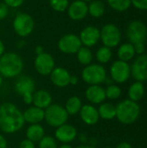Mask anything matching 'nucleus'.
Instances as JSON below:
<instances>
[{"mask_svg": "<svg viewBox=\"0 0 147 148\" xmlns=\"http://www.w3.org/2000/svg\"><path fill=\"white\" fill-rule=\"evenodd\" d=\"M98 113L100 118L103 120L106 121L113 120L116 117V106L109 102H103L100 104V107L98 108Z\"/></svg>", "mask_w": 147, "mask_h": 148, "instance_id": "b1692460", "label": "nucleus"}, {"mask_svg": "<svg viewBox=\"0 0 147 148\" xmlns=\"http://www.w3.org/2000/svg\"><path fill=\"white\" fill-rule=\"evenodd\" d=\"M12 25L17 36L26 37L34 30L35 22L29 14L25 12H19L16 15Z\"/></svg>", "mask_w": 147, "mask_h": 148, "instance_id": "6e6552de", "label": "nucleus"}, {"mask_svg": "<svg viewBox=\"0 0 147 148\" xmlns=\"http://www.w3.org/2000/svg\"><path fill=\"white\" fill-rule=\"evenodd\" d=\"M75 148H94L91 146H88V145H81V146H78L77 147Z\"/></svg>", "mask_w": 147, "mask_h": 148, "instance_id": "49530a36", "label": "nucleus"}, {"mask_svg": "<svg viewBox=\"0 0 147 148\" xmlns=\"http://www.w3.org/2000/svg\"><path fill=\"white\" fill-rule=\"evenodd\" d=\"M67 12L70 19L81 21L88 14V4L82 0H75L68 5Z\"/></svg>", "mask_w": 147, "mask_h": 148, "instance_id": "dca6fc26", "label": "nucleus"}, {"mask_svg": "<svg viewBox=\"0 0 147 148\" xmlns=\"http://www.w3.org/2000/svg\"><path fill=\"white\" fill-rule=\"evenodd\" d=\"M86 99L92 104H101L106 100L105 88L101 85H90L85 91Z\"/></svg>", "mask_w": 147, "mask_h": 148, "instance_id": "6ab92c4d", "label": "nucleus"}, {"mask_svg": "<svg viewBox=\"0 0 147 148\" xmlns=\"http://www.w3.org/2000/svg\"><path fill=\"white\" fill-rule=\"evenodd\" d=\"M25 123L40 124L44 121V110L35 106H30L23 112Z\"/></svg>", "mask_w": 147, "mask_h": 148, "instance_id": "412c9836", "label": "nucleus"}, {"mask_svg": "<svg viewBox=\"0 0 147 148\" xmlns=\"http://www.w3.org/2000/svg\"><path fill=\"white\" fill-rule=\"evenodd\" d=\"M79 38L85 47H93L101 38V30L94 25H88L81 31Z\"/></svg>", "mask_w": 147, "mask_h": 148, "instance_id": "2eb2a0df", "label": "nucleus"}, {"mask_svg": "<svg viewBox=\"0 0 147 148\" xmlns=\"http://www.w3.org/2000/svg\"><path fill=\"white\" fill-rule=\"evenodd\" d=\"M9 13V7L3 3L0 2V20L4 19Z\"/></svg>", "mask_w": 147, "mask_h": 148, "instance_id": "e433bc0d", "label": "nucleus"}, {"mask_svg": "<svg viewBox=\"0 0 147 148\" xmlns=\"http://www.w3.org/2000/svg\"><path fill=\"white\" fill-rule=\"evenodd\" d=\"M81 46L82 44L79 36L73 33L62 36L58 41L59 50L67 55L76 54Z\"/></svg>", "mask_w": 147, "mask_h": 148, "instance_id": "9b49d317", "label": "nucleus"}, {"mask_svg": "<svg viewBox=\"0 0 147 148\" xmlns=\"http://www.w3.org/2000/svg\"><path fill=\"white\" fill-rule=\"evenodd\" d=\"M38 148H58V143L55 137L45 135L38 142Z\"/></svg>", "mask_w": 147, "mask_h": 148, "instance_id": "2f4dec72", "label": "nucleus"}, {"mask_svg": "<svg viewBox=\"0 0 147 148\" xmlns=\"http://www.w3.org/2000/svg\"><path fill=\"white\" fill-rule=\"evenodd\" d=\"M23 112L12 102H3L0 105V130L6 134L19 132L24 126Z\"/></svg>", "mask_w": 147, "mask_h": 148, "instance_id": "f257e3e1", "label": "nucleus"}, {"mask_svg": "<svg viewBox=\"0 0 147 148\" xmlns=\"http://www.w3.org/2000/svg\"><path fill=\"white\" fill-rule=\"evenodd\" d=\"M79 82V78L76 75H71L70 76V80H69V85L72 86H75L77 85Z\"/></svg>", "mask_w": 147, "mask_h": 148, "instance_id": "ea45409f", "label": "nucleus"}, {"mask_svg": "<svg viewBox=\"0 0 147 148\" xmlns=\"http://www.w3.org/2000/svg\"><path fill=\"white\" fill-rule=\"evenodd\" d=\"M34 66L39 75L47 76L49 75L53 69L55 68V62L54 57L50 54L43 52L36 56L35 58Z\"/></svg>", "mask_w": 147, "mask_h": 148, "instance_id": "f8f14e48", "label": "nucleus"}, {"mask_svg": "<svg viewBox=\"0 0 147 148\" xmlns=\"http://www.w3.org/2000/svg\"><path fill=\"white\" fill-rule=\"evenodd\" d=\"M135 55L136 53L134 50L133 44L131 42H125L121 44L117 51V56L119 57V60L126 62L133 60Z\"/></svg>", "mask_w": 147, "mask_h": 148, "instance_id": "5701e85b", "label": "nucleus"}, {"mask_svg": "<svg viewBox=\"0 0 147 148\" xmlns=\"http://www.w3.org/2000/svg\"><path fill=\"white\" fill-rule=\"evenodd\" d=\"M126 36L133 44L145 42L147 37V27L141 21L133 20L127 25Z\"/></svg>", "mask_w": 147, "mask_h": 148, "instance_id": "1a4fd4ad", "label": "nucleus"}, {"mask_svg": "<svg viewBox=\"0 0 147 148\" xmlns=\"http://www.w3.org/2000/svg\"><path fill=\"white\" fill-rule=\"evenodd\" d=\"M24 0H3V3L10 8H18L23 3Z\"/></svg>", "mask_w": 147, "mask_h": 148, "instance_id": "f704fd0d", "label": "nucleus"}, {"mask_svg": "<svg viewBox=\"0 0 147 148\" xmlns=\"http://www.w3.org/2000/svg\"><path fill=\"white\" fill-rule=\"evenodd\" d=\"M113 56V52L110 48H107L106 46L101 47L95 54L96 60L100 64H106L108 62L111 61Z\"/></svg>", "mask_w": 147, "mask_h": 148, "instance_id": "c85d7f7f", "label": "nucleus"}, {"mask_svg": "<svg viewBox=\"0 0 147 148\" xmlns=\"http://www.w3.org/2000/svg\"><path fill=\"white\" fill-rule=\"evenodd\" d=\"M19 148H36V145L33 141H31L28 139H25L20 142Z\"/></svg>", "mask_w": 147, "mask_h": 148, "instance_id": "4c0bfd02", "label": "nucleus"}, {"mask_svg": "<svg viewBox=\"0 0 147 148\" xmlns=\"http://www.w3.org/2000/svg\"><path fill=\"white\" fill-rule=\"evenodd\" d=\"M3 77L0 75V88H1L2 85H3Z\"/></svg>", "mask_w": 147, "mask_h": 148, "instance_id": "de8ad7c7", "label": "nucleus"}, {"mask_svg": "<svg viewBox=\"0 0 147 148\" xmlns=\"http://www.w3.org/2000/svg\"><path fill=\"white\" fill-rule=\"evenodd\" d=\"M106 11L105 3L101 0H93L88 4V14L95 18L101 17Z\"/></svg>", "mask_w": 147, "mask_h": 148, "instance_id": "bb28decb", "label": "nucleus"}, {"mask_svg": "<svg viewBox=\"0 0 147 148\" xmlns=\"http://www.w3.org/2000/svg\"><path fill=\"white\" fill-rule=\"evenodd\" d=\"M103 148H112V147H103Z\"/></svg>", "mask_w": 147, "mask_h": 148, "instance_id": "8fccbe9b", "label": "nucleus"}, {"mask_svg": "<svg viewBox=\"0 0 147 148\" xmlns=\"http://www.w3.org/2000/svg\"><path fill=\"white\" fill-rule=\"evenodd\" d=\"M101 30V40L104 46L107 48L117 47L121 41V31L120 28L113 23L105 24Z\"/></svg>", "mask_w": 147, "mask_h": 148, "instance_id": "0eeeda50", "label": "nucleus"}, {"mask_svg": "<svg viewBox=\"0 0 147 148\" xmlns=\"http://www.w3.org/2000/svg\"><path fill=\"white\" fill-rule=\"evenodd\" d=\"M131 75L137 82L147 81V54L138 56L130 66Z\"/></svg>", "mask_w": 147, "mask_h": 148, "instance_id": "ddd939ff", "label": "nucleus"}, {"mask_svg": "<svg viewBox=\"0 0 147 148\" xmlns=\"http://www.w3.org/2000/svg\"><path fill=\"white\" fill-rule=\"evenodd\" d=\"M14 89L16 93L22 97L24 104H32L33 95L36 91V82L32 77L28 75L19 76L15 82Z\"/></svg>", "mask_w": 147, "mask_h": 148, "instance_id": "39448f33", "label": "nucleus"}, {"mask_svg": "<svg viewBox=\"0 0 147 148\" xmlns=\"http://www.w3.org/2000/svg\"><path fill=\"white\" fill-rule=\"evenodd\" d=\"M58 148H73L69 144H62L60 147H58Z\"/></svg>", "mask_w": 147, "mask_h": 148, "instance_id": "a18cd8bd", "label": "nucleus"}, {"mask_svg": "<svg viewBox=\"0 0 147 148\" xmlns=\"http://www.w3.org/2000/svg\"><path fill=\"white\" fill-rule=\"evenodd\" d=\"M68 117V114L61 104L52 103L44 110V121L51 127L57 128L67 123Z\"/></svg>", "mask_w": 147, "mask_h": 148, "instance_id": "20e7f679", "label": "nucleus"}, {"mask_svg": "<svg viewBox=\"0 0 147 148\" xmlns=\"http://www.w3.org/2000/svg\"><path fill=\"white\" fill-rule=\"evenodd\" d=\"M79 115L81 121L88 126H94L97 124L100 120L98 108L92 104L82 105L79 112Z\"/></svg>", "mask_w": 147, "mask_h": 148, "instance_id": "f3484780", "label": "nucleus"}, {"mask_svg": "<svg viewBox=\"0 0 147 148\" xmlns=\"http://www.w3.org/2000/svg\"><path fill=\"white\" fill-rule=\"evenodd\" d=\"M132 4L139 10H147V0H131Z\"/></svg>", "mask_w": 147, "mask_h": 148, "instance_id": "72a5a7b5", "label": "nucleus"}, {"mask_svg": "<svg viewBox=\"0 0 147 148\" xmlns=\"http://www.w3.org/2000/svg\"><path fill=\"white\" fill-rule=\"evenodd\" d=\"M53 102V97L49 91L46 89H39L35 91L32 104L35 107L45 110Z\"/></svg>", "mask_w": 147, "mask_h": 148, "instance_id": "aec40b11", "label": "nucleus"}, {"mask_svg": "<svg viewBox=\"0 0 147 148\" xmlns=\"http://www.w3.org/2000/svg\"><path fill=\"white\" fill-rule=\"evenodd\" d=\"M51 82L57 88H66L69 85L70 73L62 67H55L49 75Z\"/></svg>", "mask_w": 147, "mask_h": 148, "instance_id": "a211bd4d", "label": "nucleus"}, {"mask_svg": "<svg viewBox=\"0 0 147 148\" xmlns=\"http://www.w3.org/2000/svg\"><path fill=\"white\" fill-rule=\"evenodd\" d=\"M8 143L5 137L3 134H0V148H7Z\"/></svg>", "mask_w": 147, "mask_h": 148, "instance_id": "58836bf2", "label": "nucleus"}, {"mask_svg": "<svg viewBox=\"0 0 147 148\" xmlns=\"http://www.w3.org/2000/svg\"><path fill=\"white\" fill-rule=\"evenodd\" d=\"M82 81L90 85H101L107 79V70L101 64L91 63L85 66L81 71Z\"/></svg>", "mask_w": 147, "mask_h": 148, "instance_id": "423d86ee", "label": "nucleus"}, {"mask_svg": "<svg viewBox=\"0 0 147 148\" xmlns=\"http://www.w3.org/2000/svg\"><path fill=\"white\" fill-rule=\"evenodd\" d=\"M140 114L139 105L131 100H125L116 106V118L125 125L134 123Z\"/></svg>", "mask_w": 147, "mask_h": 148, "instance_id": "7ed1b4c3", "label": "nucleus"}, {"mask_svg": "<svg viewBox=\"0 0 147 148\" xmlns=\"http://www.w3.org/2000/svg\"><path fill=\"white\" fill-rule=\"evenodd\" d=\"M106 92V98L109 99V100H117L120 97L121 95V88L115 85V84H111L108 85L107 87V88L105 89Z\"/></svg>", "mask_w": 147, "mask_h": 148, "instance_id": "7c9ffc66", "label": "nucleus"}, {"mask_svg": "<svg viewBox=\"0 0 147 148\" xmlns=\"http://www.w3.org/2000/svg\"><path fill=\"white\" fill-rule=\"evenodd\" d=\"M4 50H5L4 44H3V42L0 40V56H1L2 55L4 54Z\"/></svg>", "mask_w": 147, "mask_h": 148, "instance_id": "c03bdc74", "label": "nucleus"}, {"mask_svg": "<svg viewBox=\"0 0 147 148\" xmlns=\"http://www.w3.org/2000/svg\"><path fill=\"white\" fill-rule=\"evenodd\" d=\"M43 52H44V49H43V47H42V46L38 45V46L36 47V49H35V53L36 54V56H37V55H40V54H42V53H43Z\"/></svg>", "mask_w": 147, "mask_h": 148, "instance_id": "79ce46f5", "label": "nucleus"}, {"mask_svg": "<svg viewBox=\"0 0 147 148\" xmlns=\"http://www.w3.org/2000/svg\"><path fill=\"white\" fill-rule=\"evenodd\" d=\"M107 3L110 8L119 12L127 10L132 5L131 0H107Z\"/></svg>", "mask_w": 147, "mask_h": 148, "instance_id": "c756f323", "label": "nucleus"}, {"mask_svg": "<svg viewBox=\"0 0 147 148\" xmlns=\"http://www.w3.org/2000/svg\"><path fill=\"white\" fill-rule=\"evenodd\" d=\"M82 105V101L80 97L70 96L66 101L64 108L66 109L68 115H76L77 114H79Z\"/></svg>", "mask_w": 147, "mask_h": 148, "instance_id": "393cba45", "label": "nucleus"}, {"mask_svg": "<svg viewBox=\"0 0 147 148\" xmlns=\"http://www.w3.org/2000/svg\"><path fill=\"white\" fill-rule=\"evenodd\" d=\"M133 47H134V50H135V53L137 55H143L145 54V51H146V45H145V42H137V43H134L133 44Z\"/></svg>", "mask_w": 147, "mask_h": 148, "instance_id": "c9c22d12", "label": "nucleus"}, {"mask_svg": "<svg viewBox=\"0 0 147 148\" xmlns=\"http://www.w3.org/2000/svg\"><path fill=\"white\" fill-rule=\"evenodd\" d=\"M145 95V87L141 82H135L133 83L128 89V96L129 99L133 101H140Z\"/></svg>", "mask_w": 147, "mask_h": 148, "instance_id": "a878e982", "label": "nucleus"}, {"mask_svg": "<svg viewBox=\"0 0 147 148\" xmlns=\"http://www.w3.org/2000/svg\"><path fill=\"white\" fill-rule=\"evenodd\" d=\"M77 135L78 132L75 127L68 123L58 127L55 131V140L62 144H70L77 138Z\"/></svg>", "mask_w": 147, "mask_h": 148, "instance_id": "4468645a", "label": "nucleus"}, {"mask_svg": "<svg viewBox=\"0 0 147 148\" xmlns=\"http://www.w3.org/2000/svg\"><path fill=\"white\" fill-rule=\"evenodd\" d=\"M49 5L54 10L57 12H63L67 10L69 5V1L68 0H49Z\"/></svg>", "mask_w": 147, "mask_h": 148, "instance_id": "473e14b6", "label": "nucleus"}, {"mask_svg": "<svg viewBox=\"0 0 147 148\" xmlns=\"http://www.w3.org/2000/svg\"><path fill=\"white\" fill-rule=\"evenodd\" d=\"M111 79L117 83H124L128 81L131 75V68L128 62L117 60L110 67Z\"/></svg>", "mask_w": 147, "mask_h": 148, "instance_id": "9d476101", "label": "nucleus"}, {"mask_svg": "<svg viewBox=\"0 0 147 148\" xmlns=\"http://www.w3.org/2000/svg\"><path fill=\"white\" fill-rule=\"evenodd\" d=\"M116 148H133L132 147V146H131V144H129L128 142H121V143H120Z\"/></svg>", "mask_w": 147, "mask_h": 148, "instance_id": "a19ab883", "label": "nucleus"}, {"mask_svg": "<svg viewBox=\"0 0 147 148\" xmlns=\"http://www.w3.org/2000/svg\"><path fill=\"white\" fill-rule=\"evenodd\" d=\"M76 57H77L78 62L81 65L87 66V65L91 64V62L94 59V55L89 48L81 46V48L76 53Z\"/></svg>", "mask_w": 147, "mask_h": 148, "instance_id": "cd10ccee", "label": "nucleus"}, {"mask_svg": "<svg viewBox=\"0 0 147 148\" xmlns=\"http://www.w3.org/2000/svg\"><path fill=\"white\" fill-rule=\"evenodd\" d=\"M23 69L22 57L15 52H7L0 56V75L3 78H15Z\"/></svg>", "mask_w": 147, "mask_h": 148, "instance_id": "f03ea898", "label": "nucleus"}, {"mask_svg": "<svg viewBox=\"0 0 147 148\" xmlns=\"http://www.w3.org/2000/svg\"><path fill=\"white\" fill-rule=\"evenodd\" d=\"M25 45H26V42H25V41H23V40H20V41H18L17 43H16V46H17L18 49H23Z\"/></svg>", "mask_w": 147, "mask_h": 148, "instance_id": "37998d69", "label": "nucleus"}, {"mask_svg": "<svg viewBox=\"0 0 147 148\" xmlns=\"http://www.w3.org/2000/svg\"><path fill=\"white\" fill-rule=\"evenodd\" d=\"M82 1H84V2H91V1H93V0H82Z\"/></svg>", "mask_w": 147, "mask_h": 148, "instance_id": "09e8293b", "label": "nucleus"}, {"mask_svg": "<svg viewBox=\"0 0 147 148\" xmlns=\"http://www.w3.org/2000/svg\"><path fill=\"white\" fill-rule=\"evenodd\" d=\"M25 135L26 139L34 143H38L45 136V130L41 124H31L27 127Z\"/></svg>", "mask_w": 147, "mask_h": 148, "instance_id": "4be33fe9", "label": "nucleus"}]
</instances>
